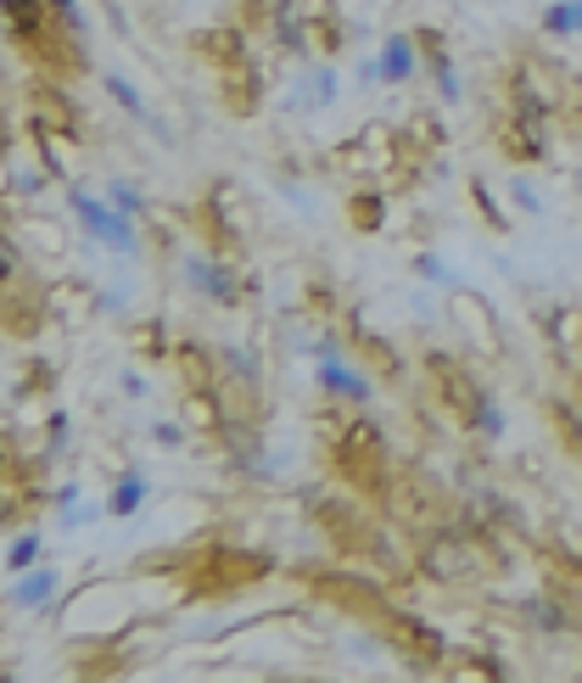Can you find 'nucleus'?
I'll return each instance as SVG.
<instances>
[{
    "instance_id": "nucleus-25",
    "label": "nucleus",
    "mask_w": 582,
    "mask_h": 683,
    "mask_svg": "<svg viewBox=\"0 0 582 683\" xmlns=\"http://www.w3.org/2000/svg\"><path fill=\"white\" fill-rule=\"evenodd\" d=\"M151 443H157V449H186V432H180L174 420H157V425H151Z\"/></svg>"
},
{
    "instance_id": "nucleus-9",
    "label": "nucleus",
    "mask_w": 582,
    "mask_h": 683,
    "mask_svg": "<svg viewBox=\"0 0 582 683\" xmlns=\"http://www.w3.org/2000/svg\"><path fill=\"white\" fill-rule=\"evenodd\" d=\"M516 611H521V622H527L532 633H543V639L576 628V611H571L565 600H554V593H527V600H516Z\"/></svg>"
},
{
    "instance_id": "nucleus-2",
    "label": "nucleus",
    "mask_w": 582,
    "mask_h": 683,
    "mask_svg": "<svg viewBox=\"0 0 582 683\" xmlns=\"http://www.w3.org/2000/svg\"><path fill=\"white\" fill-rule=\"evenodd\" d=\"M314 381H319V392H325L330 403H348V409H370V403H375V381H370L359 365H348V354L319 359V365H314Z\"/></svg>"
},
{
    "instance_id": "nucleus-29",
    "label": "nucleus",
    "mask_w": 582,
    "mask_h": 683,
    "mask_svg": "<svg viewBox=\"0 0 582 683\" xmlns=\"http://www.w3.org/2000/svg\"><path fill=\"white\" fill-rule=\"evenodd\" d=\"M140 348H146V354H162V325H157V319L146 325V336H140Z\"/></svg>"
},
{
    "instance_id": "nucleus-20",
    "label": "nucleus",
    "mask_w": 582,
    "mask_h": 683,
    "mask_svg": "<svg viewBox=\"0 0 582 683\" xmlns=\"http://www.w3.org/2000/svg\"><path fill=\"white\" fill-rule=\"evenodd\" d=\"M67 443H73V414H67V409H51V414H45V460L62 454Z\"/></svg>"
},
{
    "instance_id": "nucleus-30",
    "label": "nucleus",
    "mask_w": 582,
    "mask_h": 683,
    "mask_svg": "<svg viewBox=\"0 0 582 683\" xmlns=\"http://www.w3.org/2000/svg\"><path fill=\"white\" fill-rule=\"evenodd\" d=\"M576 197H582V175H576Z\"/></svg>"
},
{
    "instance_id": "nucleus-14",
    "label": "nucleus",
    "mask_w": 582,
    "mask_h": 683,
    "mask_svg": "<svg viewBox=\"0 0 582 683\" xmlns=\"http://www.w3.org/2000/svg\"><path fill=\"white\" fill-rule=\"evenodd\" d=\"M409 264H414V275H421L426 286H437V292H459V270L443 259V252H432V246H426V252H414Z\"/></svg>"
},
{
    "instance_id": "nucleus-17",
    "label": "nucleus",
    "mask_w": 582,
    "mask_h": 683,
    "mask_svg": "<svg viewBox=\"0 0 582 683\" xmlns=\"http://www.w3.org/2000/svg\"><path fill=\"white\" fill-rule=\"evenodd\" d=\"M102 197L113 202V208H124V213H135V219H146L151 213V197L135 186V180H124V175H113L107 186H102Z\"/></svg>"
},
{
    "instance_id": "nucleus-6",
    "label": "nucleus",
    "mask_w": 582,
    "mask_h": 683,
    "mask_svg": "<svg viewBox=\"0 0 582 683\" xmlns=\"http://www.w3.org/2000/svg\"><path fill=\"white\" fill-rule=\"evenodd\" d=\"M56 588H62V571L40 560V566H29V571H12L7 606H12V611H45V606L56 600Z\"/></svg>"
},
{
    "instance_id": "nucleus-7",
    "label": "nucleus",
    "mask_w": 582,
    "mask_h": 683,
    "mask_svg": "<svg viewBox=\"0 0 582 683\" xmlns=\"http://www.w3.org/2000/svg\"><path fill=\"white\" fill-rule=\"evenodd\" d=\"M375 62H381V84H414L426 67H421V40H414L409 29H398V34H387L381 40V51H375Z\"/></svg>"
},
{
    "instance_id": "nucleus-26",
    "label": "nucleus",
    "mask_w": 582,
    "mask_h": 683,
    "mask_svg": "<svg viewBox=\"0 0 582 683\" xmlns=\"http://www.w3.org/2000/svg\"><path fill=\"white\" fill-rule=\"evenodd\" d=\"M96 308L102 314H129V297L124 292H96Z\"/></svg>"
},
{
    "instance_id": "nucleus-22",
    "label": "nucleus",
    "mask_w": 582,
    "mask_h": 683,
    "mask_svg": "<svg viewBox=\"0 0 582 683\" xmlns=\"http://www.w3.org/2000/svg\"><path fill=\"white\" fill-rule=\"evenodd\" d=\"M381 219H387V202H381L375 191H359V197H353V224H359V230H375Z\"/></svg>"
},
{
    "instance_id": "nucleus-10",
    "label": "nucleus",
    "mask_w": 582,
    "mask_h": 683,
    "mask_svg": "<svg viewBox=\"0 0 582 683\" xmlns=\"http://www.w3.org/2000/svg\"><path fill=\"white\" fill-rule=\"evenodd\" d=\"M213 359H219V376H224L230 387H241V392H258L264 365H258V354H253V348H241V342H224V348H213Z\"/></svg>"
},
{
    "instance_id": "nucleus-24",
    "label": "nucleus",
    "mask_w": 582,
    "mask_h": 683,
    "mask_svg": "<svg viewBox=\"0 0 582 683\" xmlns=\"http://www.w3.org/2000/svg\"><path fill=\"white\" fill-rule=\"evenodd\" d=\"M470 191H476V208H482V219H487V224H493V230H505V224H510V219H505V213H498V208H493V191H487V186H482V180H470Z\"/></svg>"
},
{
    "instance_id": "nucleus-1",
    "label": "nucleus",
    "mask_w": 582,
    "mask_h": 683,
    "mask_svg": "<svg viewBox=\"0 0 582 683\" xmlns=\"http://www.w3.org/2000/svg\"><path fill=\"white\" fill-rule=\"evenodd\" d=\"M180 281H186V292H197V297L213 303V308H241L246 297H253V286H241L235 264L219 259V252H208V246L180 252Z\"/></svg>"
},
{
    "instance_id": "nucleus-27",
    "label": "nucleus",
    "mask_w": 582,
    "mask_h": 683,
    "mask_svg": "<svg viewBox=\"0 0 582 683\" xmlns=\"http://www.w3.org/2000/svg\"><path fill=\"white\" fill-rule=\"evenodd\" d=\"M353 78H359V84H364V91H375V84H381V62H375V56H364V62H359V73H353Z\"/></svg>"
},
{
    "instance_id": "nucleus-28",
    "label": "nucleus",
    "mask_w": 582,
    "mask_h": 683,
    "mask_svg": "<svg viewBox=\"0 0 582 683\" xmlns=\"http://www.w3.org/2000/svg\"><path fill=\"white\" fill-rule=\"evenodd\" d=\"M78 498H85V493H78V482H62V487L51 493V504H56V509H73Z\"/></svg>"
},
{
    "instance_id": "nucleus-19",
    "label": "nucleus",
    "mask_w": 582,
    "mask_h": 683,
    "mask_svg": "<svg viewBox=\"0 0 582 683\" xmlns=\"http://www.w3.org/2000/svg\"><path fill=\"white\" fill-rule=\"evenodd\" d=\"M56 516H62V533H85V527H96V522L107 516V498H102V504H91V498H78L73 509H56Z\"/></svg>"
},
{
    "instance_id": "nucleus-23",
    "label": "nucleus",
    "mask_w": 582,
    "mask_h": 683,
    "mask_svg": "<svg viewBox=\"0 0 582 683\" xmlns=\"http://www.w3.org/2000/svg\"><path fill=\"white\" fill-rule=\"evenodd\" d=\"M118 392H124L129 403H146V398H151V381H146L140 370H124V376H118Z\"/></svg>"
},
{
    "instance_id": "nucleus-11",
    "label": "nucleus",
    "mask_w": 582,
    "mask_h": 683,
    "mask_svg": "<svg viewBox=\"0 0 582 683\" xmlns=\"http://www.w3.org/2000/svg\"><path fill=\"white\" fill-rule=\"evenodd\" d=\"M498 146H505L510 162H549V129H532V124H505L498 129Z\"/></svg>"
},
{
    "instance_id": "nucleus-3",
    "label": "nucleus",
    "mask_w": 582,
    "mask_h": 683,
    "mask_svg": "<svg viewBox=\"0 0 582 683\" xmlns=\"http://www.w3.org/2000/svg\"><path fill=\"white\" fill-rule=\"evenodd\" d=\"M337 96H342V73H337V62H319V56H308V62H297V78H292V113H325V107H337Z\"/></svg>"
},
{
    "instance_id": "nucleus-13",
    "label": "nucleus",
    "mask_w": 582,
    "mask_h": 683,
    "mask_svg": "<svg viewBox=\"0 0 582 683\" xmlns=\"http://www.w3.org/2000/svg\"><path fill=\"white\" fill-rule=\"evenodd\" d=\"M543 34L560 40H582V0H549L543 7Z\"/></svg>"
},
{
    "instance_id": "nucleus-5",
    "label": "nucleus",
    "mask_w": 582,
    "mask_h": 683,
    "mask_svg": "<svg viewBox=\"0 0 582 683\" xmlns=\"http://www.w3.org/2000/svg\"><path fill=\"white\" fill-rule=\"evenodd\" d=\"M102 91H107V96L118 102V113H124V118L146 124V129H151L157 140H174V135H169V124H162V118H157V113L146 107V91H140V84H135V78H129L124 67H102Z\"/></svg>"
},
{
    "instance_id": "nucleus-16",
    "label": "nucleus",
    "mask_w": 582,
    "mask_h": 683,
    "mask_svg": "<svg viewBox=\"0 0 582 683\" xmlns=\"http://www.w3.org/2000/svg\"><path fill=\"white\" fill-rule=\"evenodd\" d=\"M549 409V420H554V432H560V443L582 460V414H576V403H565V398H549L543 403Z\"/></svg>"
},
{
    "instance_id": "nucleus-18",
    "label": "nucleus",
    "mask_w": 582,
    "mask_h": 683,
    "mask_svg": "<svg viewBox=\"0 0 582 683\" xmlns=\"http://www.w3.org/2000/svg\"><path fill=\"white\" fill-rule=\"evenodd\" d=\"M45 560V538L40 533H12L7 538V571H29Z\"/></svg>"
},
{
    "instance_id": "nucleus-15",
    "label": "nucleus",
    "mask_w": 582,
    "mask_h": 683,
    "mask_svg": "<svg viewBox=\"0 0 582 683\" xmlns=\"http://www.w3.org/2000/svg\"><path fill=\"white\" fill-rule=\"evenodd\" d=\"M45 186H51V168H29V162H12V168H7V191H12L18 202H40Z\"/></svg>"
},
{
    "instance_id": "nucleus-21",
    "label": "nucleus",
    "mask_w": 582,
    "mask_h": 683,
    "mask_svg": "<svg viewBox=\"0 0 582 683\" xmlns=\"http://www.w3.org/2000/svg\"><path fill=\"white\" fill-rule=\"evenodd\" d=\"M505 197H510V208H516V213H543V197H538V186H532V180H521V175H510Z\"/></svg>"
},
{
    "instance_id": "nucleus-4",
    "label": "nucleus",
    "mask_w": 582,
    "mask_h": 683,
    "mask_svg": "<svg viewBox=\"0 0 582 683\" xmlns=\"http://www.w3.org/2000/svg\"><path fill=\"white\" fill-rule=\"evenodd\" d=\"M414 40H421V67H426V78H432L437 102H443V107H459V102H465V78H459V62H454L443 29H421Z\"/></svg>"
},
{
    "instance_id": "nucleus-12",
    "label": "nucleus",
    "mask_w": 582,
    "mask_h": 683,
    "mask_svg": "<svg viewBox=\"0 0 582 683\" xmlns=\"http://www.w3.org/2000/svg\"><path fill=\"white\" fill-rule=\"evenodd\" d=\"M7 29L18 45H40L45 29H56V18L40 12V0H7Z\"/></svg>"
},
{
    "instance_id": "nucleus-8",
    "label": "nucleus",
    "mask_w": 582,
    "mask_h": 683,
    "mask_svg": "<svg viewBox=\"0 0 582 683\" xmlns=\"http://www.w3.org/2000/svg\"><path fill=\"white\" fill-rule=\"evenodd\" d=\"M146 498H151L146 465H118V476L107 482V516H113V522H129L135 509H146Z\"/></svg>"
}]
</instances>
